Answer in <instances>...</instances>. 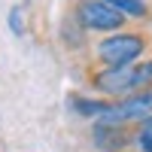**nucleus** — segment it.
<instances>
[{"label": "nucleus", "instance_id": "obj_2", "mask_svg": "<svg viewBox=\"0 0 152 152\" xmlns=\"http://www.w3.org/2000/svg\"><path fill=\"white\" fill-rule=\"evenodd\" d=\"M146 52H149V37L143 31H134V28L100 37L91 49L97 67H131L137 61H143Z\"/></svg>", "mask_w": 152, "mask_h": 152}, {"label": "nucleus", "instance_id": "obj_1", "mask_svg": "<svg viewBox=\"0 0 152 152\" xmlns=\"http://www.w3.org/2000/svg\"><path fill=\"white\" fill-rule=\"evenodd\" d=\"M88 82L97 97H107V100L146 91V88H152V58H143L131 67H94Z\"/></svg>", "mask_w": 152, "mask_h": 152}, {"label": "nucleus", "instance_id": "obj_5", "mask_svg": "<svg viewBox=\"0 0 152 152\" xmlns=\"http://www.w3.org/2000/svg\"><path fill=\"white\" fill-rule=\"evenodd\" d=\"M110 104L113 100L107 97H97V94H88V91H70L67 94V110L70 116L82 119V122H97L110 113Z\"/></svg>", "mask_w": 152, "mask_h": 152}, {"label": "nucleus", "instance_id": "obj_10", "mask_svg": "<svg viewBox=\"0 0 152 152\" xmlns=\"http://www.w3.org/2000/svg\"><path fill=\"white\" fill-rule=\"evenodd\" d=\"M128 152H137V149H128Z\"/></svg>", "mask_w": 152, "mask_h": 152}, {"label": "nucleus", "instance_id": "obj_9", "mask_svg": "<svg viewBox=\"0 0 152 152\" xmlns=\"http://www.w3.org/2000/svg\"><path fill=\"white\" fill-rule=\"evenodd\" d=\"M134 149L137 152H152V119L134 125Z\"/></svg>", "mask_w": 152, "mask_h": 152}, {"label": "nucleus", "instance_id": "obj_4", "mask_svg": "<svg viewBox=\"0 0 152 152\" xmlns=\"http://www.w3.org/2000/svg\"><path fill=\"white\" fill-rule=\"evenodd\" d=\"M91 146L94 152H128L134 149V128L113 119H97L91 122Z\"/></svg>", "mask_w": 152, "mask_h": 152}, {"label": "nucleus", "instance_id": "obj_7", "mask_svg": "<svg viewBox=\"0 0 152 152\" xmlns=\"http://www.w3.org/2000/svg\"><path fill=\"white\" fill-rule=\"evenodd\" d=\"M61 46L70 49V52H79V49L88 46V34L76 24L73 15H64V21H61Z\"/></svg>", "mask_w": 152, "mask_h": 152}, {"label": "nucleus", "instance_id": "obj_6", "mask_svg": "<svg viewBox=\"0 0 152 152\" xmlns=\"http://www.w3.org/2000/svg\"><path fill=\"white\" fill-rule=\"evenodd\" d=\"M100 3H107L110 9H116L119 15H125L128 21H146L149 18V0H100Z\"/></svg>", "mask_w": 152, "mask_h": 152}, {"label": "nucleus", "instance_id": "obj_8", "mask_svg": "<svg viewBox=\"0 0 152 152\" xmlns=\"http://www.w3.org/2000/svg\"><path fill=\"white\" fill-rule=\"evenodd\" d=\"M6 28H9L12 37H24L28 34V9H24L21 3H15L6 12Z\"/></svg>", "mask_w": 152, "mask_h": 152}, {"label": "nucleus", "instance_id": "obj_3", "mask_svg": "<svg viewBox=\"0 0 152 152\" xmlns=\"http://www.w3.org/2000/svg\"><path fill=\"white\" fill-rule=\"evenodd\" d=\"M70 15L76 18V24L85 34L110 37V34H119V31L128 28V18L119 15L116 9H110L107 3H100V0H73Z\"/></svg>", "mask_w": 152, "mask_h": 152}]
</instances>
